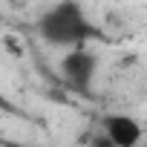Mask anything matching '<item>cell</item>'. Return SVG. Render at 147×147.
Instances as JSON below:
<instances>
[{
	"label": "cell",
	"instance_id": "2",
	"mask_svg": "<svg viewBox=\"0 0 147 147\" xmlns=\"http://www.w3.org/2000/svg\"><path fill=\"white\" fill-rule=\"evenodd\" d=\"M61 72H63V81L66 87L75 92L90 98L92 95V81H95V72H98V55L87 46L81 49H69L61 61Z\"/></svg>",
	"mask_w": 147,
	"mask_h": 147
},
{
	"label": "cell",
	"instance_id": "1",
	"mask_svg": "<svg viewBox=\"0 0 147 147\" xmlns=\"http://www.w3.org/2000/svg\"><path fill=\"white\" fill-rule=\"evenodd\" d=\"M38 35L52 46H69V49L90 46L92 40H107V35L84 15L81 3L75 0L49 6L38 20Z\"/></svg>",
	"mask_w": 147,
	"mask_h": 147
},
{
	"label": "cell",
	"instance_id": "5",
	"mask_svg": "<svg viewBox=\"0 0 147 147\" xmlns=\"http://www.w3.org/2000/svg\"><path fill=\"white\" fill-rule=\"evenodd\" d=\"M90 147H115L104 133H98V136H90Z\"/></svg>",
	"mask_w": 147,
	"mask_h": 147
},
{
	"label": "cell",
	"instance_id": "3",
	"mask_svg": "<svg viewBox=\"0 0 147 147\" xmlns=\"http://www.w3.org/2000/svg\"><path fill=\"white\" fill-rule=\"evenodd\" d=\"M104 136L115 144V147H138L141 136H144V127L130 118V115H121V113H113L104 118Z\"/></svg>",
	"mask_w": 147,
	"mask_h": 147
},
{
	"label": "cell",
	"instance_id": "4",
	"mask_svg": "<svg viewBox=\"0 0 147 147\" xmlns=\"http://www.w3.org/2000/svg\"><path fill=\"white\" fill-rule=\"evenodd\" d=\"M0 113H12V115H23L9 98H6V92H3V87H0Z\"/></svg>",
	"mask_w": 147,
	"mask_h": 147
}]
</instances>
